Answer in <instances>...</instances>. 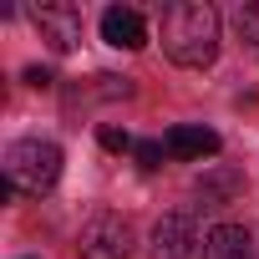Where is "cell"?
<instances>
[{
	"label": "cell",
	"instance_id": "6da1fadb",
	"mask_svg": "<svg viewBox=\"0 0 259 259\" xmlns=\"http://www.w3.org/2000/svg\"><path fill=\"white\" fill-rule=\"evenodd\" d=\"M163 51L178 66H213L219 56V11L203 0L163 6Z\"/></svg>",
	"mask_w": 259,
	"mask_h": 259
},
{
	"label": "cell",
	"instance_id": "7a4b0ae2",
	"mask_svg": "<svg viewBox=\"0 0 259 259\" xmlns=\"http://www.w3.org/2000/svg\"><path fill=\"white\" fill-rule=\"evenodd\" d=\"M61 178V148L46 138H21L6 148V183L16 193H46Z\"/></svg>",
	"mask_w": 259,
	"mask_h": 259
},
{
	"label": "cell",
	"instance_id": "3957f363",
	"mask_svg": "<svg viewBox=\"0 0 259 259\" xmlns=\"http://www.w3.org/2000/svg\"><path fill=\"white\" fill-rule=\"evenodd\" d=\"M76 244H81V259H127L133 254V224L122 213H92Z\"/></svg>",
	"mask_w": 259,
	"mask_h": 259
},
{
	"label": "cell",
	"instance_id": "277c9868",
	"mask_svg": "<svg viewBox=\"0 0 259 259\" xmlns=\"http://www.w3.org/2000/svg\"><path fill=\"white\" fill-rule=\"evenodd\" d=\"M36 31H41V41L51 46V51H76V41H81V11L76 6H66V0H56V6H41L36 16Z\"/></svg>",
	"mask_w": 259,
	"mask_h": 259
},
{
	"label": "cell",
	"instance_id": "5b68a950",
	"mask_svg": "<svg viewBox=\"0 0 259 259\" xmlns=\"http://www.w3.org/2000/svg\"><path fill=\"white\" fill-rule=\"evenodd\" d=\"M193 244H198V224H193V213H163L158 224H153V259H188L193 254Z\"/></svg>",
	"mask_w": 259,
	"mask_h": 259
},
{
	"label": "cell",
	"instance_id": "8992f818",
	"mask_svg": "<svg viewBox=\"0 0 259 259\" xmlns=\"http://www.w3.org/2000/svg\"><path fill=\"white\" fill-rule=\"evenodd\" d=\"M102 41H107V46H122V51H143V46H148V21H143V11H133V6H107V11H102Z\"/></svg>",
	"mask_w": 259,
	"mask_h": 259
},
{
	"label": "cell",
	"instance_id": "52a82bcc",
	"mask_svg": "<svg viewBox=\"0 0 259 259\" xmlns=\"http://www.w3.org/2000/svg\"><path fill=\"white\" fill-rule=\"evenodd\" d=\"M203 259H254V239L244 224H213L203 234Z\"/></svg>",
	"mask_w": 259,
	"mask_h": 259
},
{
	"label": "cell",
	"instance_id": "ba28073f",
	"mask_svg": "<svg viewBox=\"0 0 259 259\" xmlns=\"http://www.w3.org/2000/svg\"><path fill=\"white\" fill-rule=\"evenodd\" d=\"M163 148H168V158H213L219 153V133L213 127H168V138H163Z\"/></svg>",
	"mask_w": 259,
	"mask_h": 259
},
{
	"label": "cell",
	"instance_id": "9c48e42d",
	"mask_svg": "<svg viewBox=\"0 0 259 259\" xmlns=\"http://www.w3.org/2000/svg\"><path fill=\"white\" fill-rule=\"evenodd\" d=\"M239 188H244V178H239L234 168H213V173H203V178H198V193H203V203H208V208L229 203Z\"/></svg>",
	"mask_w": 259,
	"mask_h": 259
},
{
	"label": "cell",
	"instance_id": "30bf717a",
	"mask_svg": "<svg viewBox=\"0 0 259 259\" xmlns=\"http://www.w3.org/2000/svg\"><path fill=\"white\" fill-rule=\"evenodd\" d=\"M234 26H239V36L259 51V0H244V6L234 11Z\"/></svg>",
	"mask_w": 259,
	"mask_h": 259
},
{
	"label": "cell",
	"instance_id": "8fae6325",
	"mask_svg": "<svg viewBox=\"0 0 259 259\" xmlns=\"http://www.w3.org/2000/svg\"><path fill=\"white\" fill-rule=\"evenodd\" d=\"M97 138H102V148H107V153H133V148H138L133 138H127V133H122V127H102V133H97Z\"/></svg>",
	"mask_w": 259,
	"mask_h": 259
},
{
	"label": "cell",
	"instance_id": "7c38bea8",
	"mask_svg": "<svg viewBox=\"0 0 259 259\" xmlns=\"http://www.w3.org/2000/svg\"><path fill=\"white\" fill-rule=\"evenodd\" d=\"M133 153H138V163H143L148 173H153V168H163V158H168V148H163V143H138Z\"/></svg>",
	"mask_w": 259,
	"mask_h": 259
},
{
	"label": "cell",
	"instance_id": "4fadbf2b",
	"mask_svg": "<svg viewBox=\"0 0 259 259\" xmlns=\"http://www.w3.org/2000/svg\"><path fill=\"white\" fill-rule=\"evenodd\" d=\"M26 81H31V87H36V92H46V87H51V81H56V76H51V71H46V66H26Z\"/></svg>",
	"mask_w": 259,
	"mask_h": 259
}]
</instances>
